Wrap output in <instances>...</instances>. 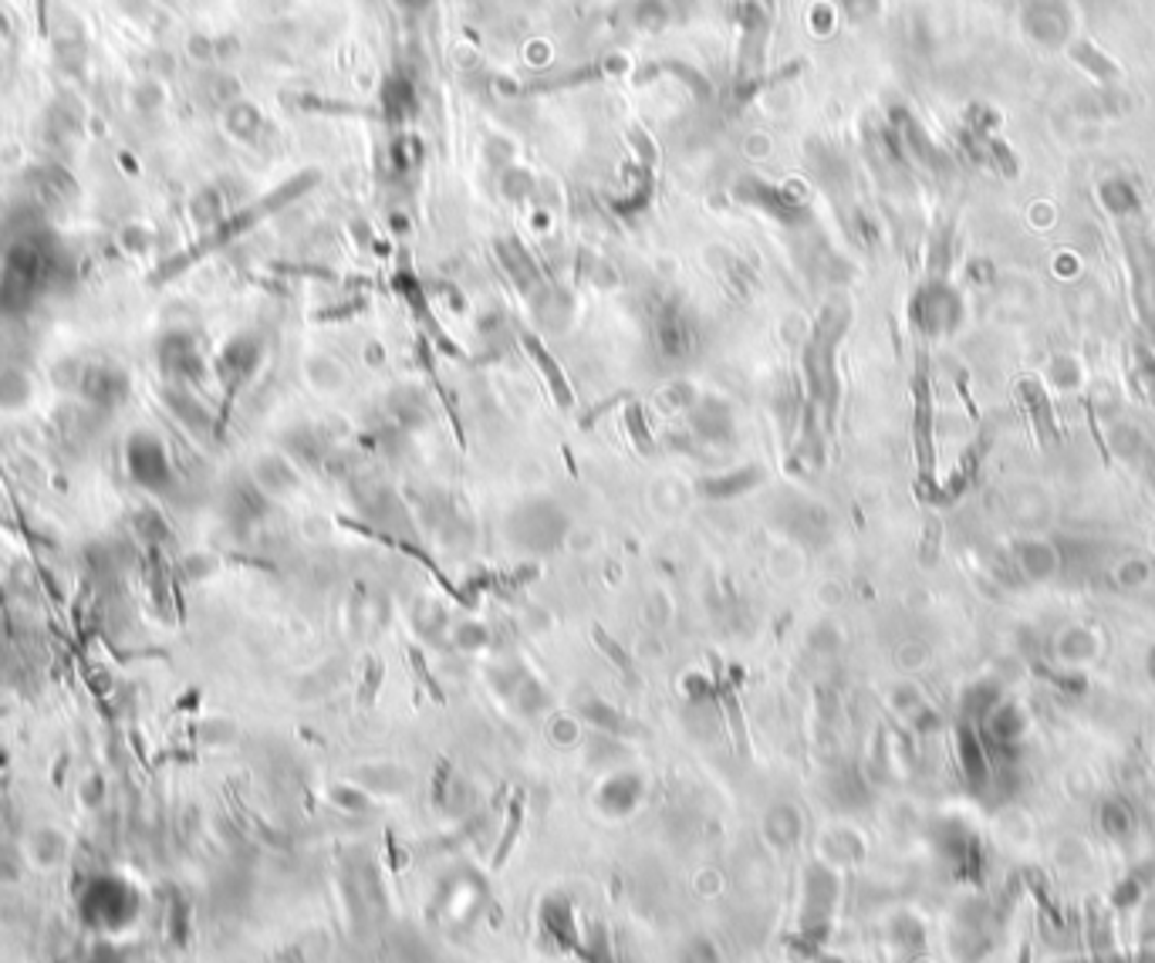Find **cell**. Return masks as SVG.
Segmentation results:
<instances>
[{
	"mask_svg": "<svg viewBox=\"0 0 1155 963\" xmlns=\"http://www.w3.org/2000/svg\"><path fill=\"white\" fill-rule=\"evenodd\" d=\"M129 471L142 487H163V480L170 474L163 443H155L152 437H136L129 443Z\"/></svg>",
	"mask_w": 1155,
	"mask_h": 963,
	"instance_id": "6da1fadb",
	"label": "cell"
},
{
	"mask_svg": "<svg viewBox=\"0 0 1155 963\" xmlns=\"http://www.w3.org/2000/svg\"><path fill=\"white\" fill-rule=\"evenodd\" d=\"M1014 554H1017V565L1027 578H1051L1057 568V551L1047 541L1027 538L1014 548Z\"/></svg>",
	"mask_w": 1155,
	"mask_h": 963,
	"instance_id": "7a4b0ae2",
	"label": "cell"
},
{
	"mask_svg": "<svg viewBox=\"0 0 1155 963\" xmlns=\"http://www.w3.org/2000/svg\"><path fill=\"white\" fill-rule=\"evenodd\" d=\"M85 396L102 402V407H115V402L126 396V379H122L118 368L96 365V368L85 372Z\"/></svg>",
	"mask_w": 1155,
	"mask_h": 963,
	"instance_id": "3957f363",
	"label": "cell"
},
{
	"mask_svg": "<svg viewBox=\"0 0 1155 963\" xmlns=\"http://www.w3.org/2000/svg\"><path fill=\"white\" fill-rule=\"evenodd\" d=\"M1020 396H1024L1027 413L1034 416L1041 437H1044V440H1054V437H1057V426H1054V413H1051V402H1047L1044 389H1041L1038 383H1027V386H1020Z\"/></svg>",
	"mask_w": 1155,
	"mask_h": 963,
	"instance_id": "277c9868",
	"label": "cell"
}]
</instances>
